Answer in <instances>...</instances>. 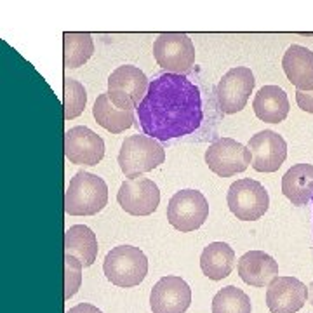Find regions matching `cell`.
I'll return each instance as SVG.
<instances>
[{
	"label": "cell",
	"mask_w": 313,
	"mask_h": 313,
	"mask_svg": "<svg viewBox=\"0 0 313 313\" xmlns=\"http://www.w3.org/2000/svg\"><path fill=\"white\" fill-rule=\"evenodd\" d=\"M136 111L145 134L160 141L191 134L204 119L198 87L185 75L174 73L151 80Z\"/></svg>",
	"instance_id": "cell-1"
},
{
	"label": "cell",
	"mask_w": 313,
	"mask_h": 313,
	"mask_svg": "<svg viewBox=\"0 0 313 313\" xmlns=\"http://www.w3.org/2000/svg\"><path fill=\"white\" fill-rule=\"evenodd\" d=\"M108 204V187L103 178L80 170L70 179L64 193V210L70 216H94Z\"/></svg>",
	"instance_id": "cell-2"
},
{
	"label": "cell",
	"mask_w": 313,
	"mask_h": 313,
	"mask_svg": "<svg viewBox=\"0 0 313 313\" xmlns=\"http://www.w3.org/2000/svg\"><path fill=\"white\" fill-rule=\"evenodd\" d=\"M164 160L166 151L150 136H129L119 151V166L129 179L141 178V174L162 166Z\"/></svg>",
	"instance_id": "cell-3"
},
{
	"label": "cell",
	"mask_w": 313,
	"mask_h": 313,
	"mask_svg": "<svg viewBox=\"0 0 313 313\" xmlns=\"http://www.w3.org/2000/svg\"><path fill=\"white\" fill-rule=\"evenodd\" d=\"M106 278L119 287H134L148 273V259L139 247L119 246L106 254L103 263Z\"/></svg>",
	"instance_id": "cell-4"
},
{
	"label": "cell",
	"mask_w": 313,
	"mask_h": 313,
	"mask_svg": "<svg viewBox=\"0 0 313 313\" xmlns=\"http://www.w3.org/2000/svg\"><path fill=\"white\" fill-rule=\"evenodd\" d=\"M226 204L231 214L240 221H256L270 207L268 191L261 183L250 178L237 179L226 193Z\"/></svg>",
	"instance_id": "cell-5"
},
{
	"label": "cell",
	"mask_w": 313,
	"mask_h": 313,
	"mask_svg": "<svg viewBox=\"0 0 313 313\" xmlns=\"http://www.w3.org/2000/svg\"><path fill=\"white\" fill-rule=\"evenodd\" d=\"M148 79L139 68L124 64L108 77V96L120 110H132L141 104L148 92Z\"/></svg>",
	"instance_id": "cell-6"
},
{
	"label": "cell",
	"mask_w": 313,
	"mask_h": 313,
	"mask_svg": "<svg viewBox=\"0 0 313 313\" xmlns=\"http://www.w3.org/2000/svg\"><path fill=\"white\" fill-rule=\"evenodd\" d=\"M209 216V204L198 190L176 191L167 206V221L178 231L188 233L206 223Z\"/></svg>",
	"instance_id": "cell-7"
},
{
	"label": "cell",
	"mask_w": 313,
	"mask_h": 313,
	"mask_svg": "<svg viewBox=\"0 0 313 313\" xmlns=\"http://www.w3.org/2000/svg\"><path fill=\"white\" fill-rule=\"evenodd\" d=\"M153 56L167 73L183 75L195 63V45L185 33H160L153 42Z\"/></svg>",
	"instance_id": "cell-8"
},
{
	"label": "cell",
	"mask_w": 313,
	"mask_h": 313,
	"mask_svg": "<svg viewBox=\"0 0 313 313\" xmlns=\"http://www.w3.org/2000/svg\"><path fill=\"white\" fill-rule=\"evenodd\" d=\"M254 83L256 80H254L250 68L235 66L228 70L216 85L218 108L226 115H233V113L242 111L252 94Z\"/></svg>",
	"instance_id": "cell-9"
},
{
	"label": "cell",
	"mask_w": 313,
	"mask_h": 313,
	"mask_svg": "<svg viewBox=\"0 0 313 313\" xmlns=\"http://www.w3.org/2000/svg\"><path fill=\"white\" fill-rule=\"evenodd\" d=\"M206 164L219 178H230L252 164L249 148L231 138H219L206 150Z\"/></svg>",
	"instance_id": "cell-10"
},
{
	"label": "cell",
	"mask_w": 313,
	"mask_h": 313,
	"mask_svg": "<svg viewBox=\"0 0 313 313\" xmlns=\"http://www.w3.org/2000/svg\"><path fill=\"white\" fill-rule=\"evenodd\" d=\"M117 202L127 214L150 216L160 204L159 187L148 178L125 179L119 188Z\"/></svg>",
	"instance_id": "cell-11"
},
{
	"label": "cell",
	"mask_w": 313,
	"mask_h": 313,
	"mask_svg": "<svg viewBox=\"0 0 313 313\" xmlns=\"http://www.w3.org/2000/svg\"><path fill=\"white\" fill-rule=\"evenodd\" d=\"M64 155L70 164L98 166L104 157V141L89 127H72L64 134Z\"/></svg>",
	"instance_id": "cell-12"
},
{
	"label": "cell",
	"mask_w": 313,
	"mask_h": 313,
	"mask_svg": "<svg viewBox=\"0 0 313 313\" xmlns=\"http://www.w3.org/2000/svg\"><path fill=\"white\" fill-rule=\"evenodd\" d=\"M190 305L191 289L181 277H162L151 289L150 306L153 313H185Z\"/></svg>",
	"instance_id": "cell-13"
},
{
	"label": "cell",
	"mask_w": 313,
	"mask_h": 313,
	"mask_svg": "<svg viewBox=\"0 0 313 313\" xmlns=\"http://www.w3.org/2000/svg\"><path fill=\"white\" fill-rule=\"evenodd\" d=\"M252 155V167L258 172H275L287 159V143L273 131H261L247 143Z\"/></svg>",
	"instance_id": "cell-14"
},
{
	"label": "cell",
	"mask_w": 313,
	"mask_h": 313,
	"mask_svg": "<svg viewBox=\"0 0 313 313\" xmlns=\"http://www.w3.org/2000/svg\"><path fill=\"white\" fill-rule=\"evenodd\" d=\"M308 287L296 277H277L266 289V306L271 313H296L305 306Z\"/></svg>",
	"instance_id": "cell-15"
},
{
	"label": "cell",
	"mask_w": 313,
	"mask_h": 313,
	"mask_svg": "<svg viewBox=\"0 0 313 313\" xmlns=\"http://www.w3.org/2000/svg\"><path fill=\"white\" fill-rule=\"evenodd\" d=\"M237 271L249 286L266 287L278 277V263L263 250H249L238 259Z\"/></svg>",
	"instance_id": "cell-16"
},
{
	"label": "cell",
	"mask_w": 313,
	"mask_h": 313,
	"mask_svg": "<svg viewBox=\"0 0 313 313\" xmlns=\"http://www.w3.org/2000/svg\"><path fill=\"white\" fill-rule=\"evenodd\" d=\"M282 68L296 91H313V52L292 44L282 58Z\"/></svg>",
	"instance_id": "cell-17"
},
{
	"label": "cell",
	"mask_w": 313,
	"mask_h": 313,
	"mask_svg": "<svg viewBox=\"0 0 313 313\" xmlns=\"http://www.w3.org/2000/svg\"><path fill=\"white\" fill-rule=\"evenodd\" d=\"M254 113L259 120L268 124H280L289 115V98L278 85H265L254 96Z\"/></svg>",
	"instance_id": "cell-18"
},
{
	"label": "cell",
	"mask_w": 313,
	"mask_h": 313,
	"mask_svg": "<svg viewBox=\"0 0 313 313\" xmlns=\"http://www.w3.org/2000/svg\"><path fill=\"white\" fill-rule=\"evenodd\" d=\"M282 193L292 206H306L313 198V166L296 164L282 178Z\"/></svg>",
	"instance_id": "cell-19"
},
{
	"label": "cell",
	"mask_w": 313,
	"mask_h": 313,
	"mask_svg": "<svg viewBox=\"0 0 313 313\" xmlns=\"http://www.w3.org/2000/svg\"><path fill=\"white\" fill-rule=\"evenodd\" d=\"M64 252L77 258L83 268L94 265L98 258V238L85 225H75L64 233Z\"/></svg>",
	"instance_id": "cell-20"
},
{
	"label": "cell",
	"mask_w": 313,
	"mask_h": 313,
	"mask_svg": "<svg viewBox=\"0 0 313 313\" xmlns=\"http://www.w3.org/2000/svg\"><path fill=\"white\" fill-rule=\"evenodd\" d=\"M235 250L225 242H212L200 254V268L210 280H223L235 266Z\"/></svg>",
	"instance_id": "cell-21"
},
{
	"label": "cell",
	"mask_w": 313,
	"mask_h": 313,
	"mask_svg": "<svg viewBox=\"0 0 313 313\" xmlns=\"http://www.w3.org/2000/svg\"><path fill=\"white\" fill-rule=\"evenodd\" d=\"M92 115L99 125L106 129L111 134H120L131 129L134 124V113L132 110H120L115 104L111 103L108 92L99 94L96 99L94 108H92Z\"/></svg>",
	"instance_id": "cell-22"
},
{
	"label": "cell",
	"mask_w": 313,
	"mask_h": 313,
	"mask_svg": "<svg viewBox=\"0 0 313 313\" xmlns=\"http://www.w3.org/2000/svg\"><path fill=\"white\" fill-rule=\"evenodd\" d=\"M63 63L66 68H79L94 54V40L89 33L66 32L63 35Z\"/></svg>",
	"instance_id": "cell-23"
},
{
	"label": "cell",
	"mask_w": 313,
	"mask_h": 313,
	"mask_svg": "<svg viewBox=\"0 0 313 313\" xmlns=\"http://www.w3.org/2000/svg\"><path fill=\"white\" fill-rule=\"evenodd\" d=\"M250 297L235 286H226L212 297V313H250Z\"/></svg>",
	"instance_id": "cell-24"
},
{
	"label": "cell",
	"mask_w": 313,
	"mask_h": 313,
	"mask_svg": "<svg viewBox=\"0 0 313 313\" xmlns=\"http://www.w3.org/2000/svg\"><path fill=\"white\" fill-rule=\"evenodd\" d=\"M87 104V92L83 85L77 80L64 77V91H63V106H64V119L72 120L77 119L83 111Z\"/></svg>",
	"instance_id": "cell-25"
},
{
	"label": "cell",
	"mask_w": 313,
	"mask_h": 313,
	"mask_svg": "<svg viewBox=\"0 0 313 313\" xmlns=\"http://www.w3.org/2000/svg\"><path fill=\"white\" fill-rule=\"evenodd\" d=\"M82 263L77 258L64 254V299H70L77 294L82 284Z\"/></svg>",
	"instance_id": "cell-26"
},
{
	"label": "cell",
	"mask_w": 313,
	"mask_h": 313,
	"mask_svg": "<svg viewBox=\"0 0 313 313\" xmlns=\"http://www.w3.org/2000/svg\"><path fill=\"white\" fill-rule=\"evenodd\" d=\"M296 103L303 111L313 113V91H310V92L296 91Z\"/></svg>",
	"instance_id": "cell-27"
},
{
	"label": "cell",
	"mask_w": 313,
	"mask_h": 313,
	"mask_svg": "<svg viewBox=\"0 0 313 313\" xmlns=\"http://www.w3.org/2000/svg\"><path fill=\"white\" fill-rule=\"evenodd\" d=\"M66 313H103L98 306L91 305V303H79L77 306L70 308Z\"/></svg>",
	"instance_id": "cell-28"
},
{
	"label": "cell",
	"mask_w": 313,
	"mask_h": 313,
	"mask_svg": "<svg viewBox=\"0 0 313 313\" xmlns=\"http://www.w3.org/2000/svg\"><path fill=\"white\" fill-rule=\"evenodd\" d=\"M308 299H310V303H312V306H313V282L308 286Z\"/></svg>",
	"instance_id": "cell-29"
},
{
	"label": "cell",
	"mask_w": 313,
	"mask_h": 313,
	"mask_svg": "<svg viewBox=\"0 0 313 313\" xmlns=\"http://www.w3.org/2000/svg\"><path fill=\"white\" fill-rule=\"evenodd\" d=\"M312 202H313V198H312Z\"/></svg>",
	"instance_id": "cell-30"
}]
</instances>
